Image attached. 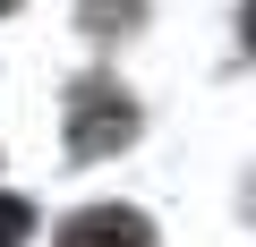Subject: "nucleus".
I'll return each instance as SVG.
<instances>
[{
	"label": "nucleus",
	"instance_id": "f257e3e1",
	"mask_svg": "<svg viewBox=\"0 0 256 247\" xmlns=\"http://www.w3.org/2000/svg\"><path fill=\"white\" fill-rule=\"evenodd\" d=\"M128 128H137V111H128L120 94H102V85L77 94V154H111Z\"/></svg>",
	"mask_w": 256,
	"mask_h": 247
},
{
	"label": "nucleus",
	"instance_id": "f03ea898",
	"mask_svg": "<svg viewBox=\"0 0 256 247\" xmlns=\"http://www.w3.org/2000/svg\"><path fill=\"white\" fill-rule=\"evenodd\" d=\"M60 247H146V222L128 213V205H94L86 222L60 230Z\"/></svg>",
	"mask_w": 256,
	"mask_h": 247
},
{
	"label": "nucleus",
	"instance_id": "7ed1b4c3",
	"mask_svg": "<svg viewBox=\"0 0 256 247\" xmlns=\"http://www.w3.org/2000/svg\"><path fill=\"white\" fill-rule=\"evenodd\" d=\"M34 239V205L26 196H0V247H26Z\"/></svg>",
	"mask_w": 256,
	"mask_h": 247
},
{
	"label": "nucleus",
	"instance_id": "20e7f679",
	"mask_svg": "<svg viewBox=\"0 0 256 247\" xmlns=\"http://www.w3.org/2000/svg\"><path fill=\"white\" fill-rule=\"evenodd\" d=\"M248 43H256V0H248Z\"/></svg>",
	"mask_w": 256,
	"mask_h": 247
},
{
	"label": "nucleus",
	"instance_id": "39448f33",
	"mask_svg": "<svg viewBox=\"0 0 256 247\" xmlns=\"http://www.w3.org/2000/svg\"><path fill=\"white\" fill-rule=\"evenodd\" d=\"M0 9H18V0H0Z\"/></svg>",
	"mask_w": 256,
	"mask_h": 247
}]
</instances>
